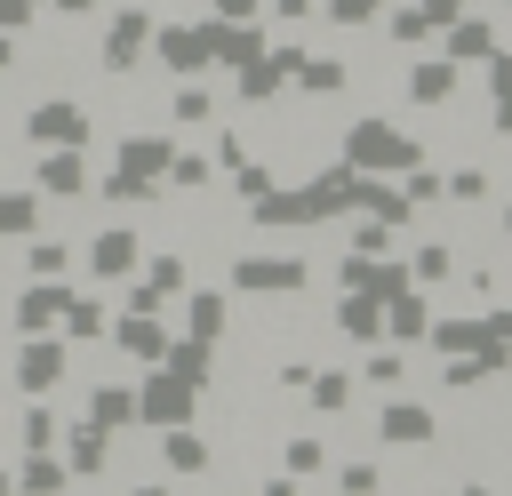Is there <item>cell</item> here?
I'll list each match as a JSON object with an SVG mask.
<instances>
[{
	"mask_svg": "<svg viewBox=\"0 0 512 496\" xmlns=\"http://www.w3.org/2000/svg\"><path fill=\"white\" fill-rule=\"evenodd\" d=\"M384 304H392V312H384V320H392L384 336H424V296H408V288H392Z\"/></svg>",
	"mask_w": 512,
	"mask_h": 496,
	"instance_id": "d6986e66",
	"label": "cell"
},
{
	"mask_svg": "<svg viewBox=\"0 0 512 496\" xmlns=\"http://www.w3.org/2000/svg\"><path fill=\"white\" fill-rule=\"evenodd\" d=\"M136 264H144L136 232H96V248H88V272H96V280H128Z\"/></svg>",
	"mask_w": 512,
	"mask_h": 496,
	"instance_id": "277c9868",
	"label": "cell"
},
{
	"mask_svg": "<svg viewBox=\"0 0 512 496\" xmlns=\"http://www.w3.org/2000/svg\"><path fill=\"white\" fill-rule=\"evenodd\" d=\"M40 192H56V200H80V192H88V168L72 160V144H48V160H40Z\"/></svg>",
	"mask_w": 512,
	"mask_h": 496,
	"instance_id": "ba28073f",
	"label": "cell"
},
{
	"mask_svg": "<svg viewBox=\"0 0 512 496\" xmlns=\"http://www.w3.org/2000/svg\"><path fill=\"white\" fill-rule=\"evenodd\" d=\"M448 264H456L448 248H416V272H408V280H416V288H432V280H448Z\"/></svg>",
	"mask_w": 512,
	"mask_h": 496,
	"instance_id": "83f0119b",
	"label": "cell"
},
{
	"mask_svg": "<svg viewBox=\"0 0 512 496\" xmlns=\"http://www.w3.org/2000/svg\"><path fill=\"white\" fill-rule=\"evenodd\" d=\"M232 288H304V264L296 256H240Z\"/></svg>",
	"mask_w": 512,
	"mask_h": 496,
	"instance_id": "5b68a950",
	"label": "cell"
},
{
	"mask_svg": "<svg viewBox=\"0 0 512 496\" xmlns=\"http://www.w3.org/2000/svg\"><path fill=\"white\" fill-rule=\"evenodd\" d=\"M56 312H64V280H40V288H32L24 304H16V328H32V336H40V328H48Z\"/></svg>",
	"mask_w": 512,
	"mask_h": 496,
	"instance_id": "4fadbf2b",
	"label": "cell"
},
{
	"mask_svg": "<svg viewBox=\"0 0 512 496\" xmlns=\"http://www.w3.org/2000/svg\"><path fill=\"white\" fill-rule=\"evenodd\" d=\"M328 472V448L320 440H288V480H320Z\"/></svg>",
	"mask_w": 512,
	"mask_h": 496,
	"instance_id": "603a6c76",
	"label": "cell"
},
{
	"mask_svg": "<svg viewBox=\"0 0 512 496\" xmlns=\"http://www.w3.org/2000/svg\"><path fill=\"white\" fill-rule=\"evenodd\" d=\"M56 376H64V344H56V336L24 344V360H16V384H24V392H48Z\"/></svg>",
	"mask_w": 512,
	"mask_h": 496,
	"instance_id": "9c48e42d",
	"label": "cell"
},
{
	"mask_svg": "<svg viewBox=\"0 0 512 496\" xmlns=\"http://www.w3.org/2000/svg\"><path fill=\"white\" fill-rule=\"evenodd\" d=\"M144 40H152V16H112V32H104V64L128 72V64L144 56Z\"/></svg>",
	"mask_w": 512,
	"mask_h": 496,
	"instance_id": "52a82bcc",
	"label": "cell"
},
{
	"mask_svg": "<svg viewBox=\"0 0 512 496\" xmlns=\"http://www.w3.org/2000/svg\"><path fill=\"white\" fill-rule=\"evenodd\" d=\"M184 320H192V336H200V344H216V336H224V296H192V312H184Z\"/></svg>",
	"mask_w": 512,
	"mask_h": 496,
	"instance_id": "7402d4cb",
	"label": "cell"
},
{
	"mask_svg": "<svg viewBox=\"0 0 512 496\" xmlns=\"http://www.w3.org/2000/svg\"><path fill=\"white\" fill-rule=\"evenodd\" d=\"M64 264H72V248H56V240L32 248V280H64Z\"/></svg>",
	"mask_w": 512,
	"mask_h": 496,
	"instance_id": "4316f807",
	"label": "cell"
},
{
	"mask_svg": "<svg viewBox=\"0 0 512 496\" xmlns=\"http://www.w3.org/2000/svg\"><path fill=\"white\" fill-rule=\"evenodd\" d=\"M400 376V352H368V384H392Z\"/></svg>",
	"mask_w": 512,
	"mask_h": 496,
	"instance_id": "d590c367",
	"label": "cell"
},
{
	"mask_svg": "<svg viewBox=\"0 0 512 496\" xmlns=\"http://www.w3.org/2000/svg\"><path fill=\"white\" fill-rule=\"evenodd\" d=\"M56 320H64V336H104V304L96 296H64Z\"/></svg>",
	"mask_w": 512,
	"mask_h": 496,
	"instance_id": "ac0fdd59",
	"label": "cell"
},
{
	"mask_svg": "<svg viewBox=\"0 0 512 496\" xmlns=\"http://www.w3.org/2000/svg\"><path fill=\"white\" fill-rule=\"evenodd\" d=\"M296 80H304L312 96H336V88H344V64H336V56H296Z\"/></svg>",
	"mask_w": 512,
	"mask_h": 496,
	"instance_id": "2e32d148",
	"label": "cell"
},
{
	"mask_svg": "<svg viewBox=\"0 0 512 496\" xmlns=\"http://www.w3.org/2000/svg\"><path fill=\"white\" fill-rule=\"evenodd\" d=\"M24 488H64V464L40 448V464H24Z\"/></svg>",
	"mask_w": 512,
	"mask_h": 496,
	"instance_id": "f546056e",
	"label": "cell"
},
{
	"mask_svg": "<svg viewBox=\"0 0 512 496\" xmlns=\"http://www.w3.org/2000/svg\"><path fill=\"white\" fill-rule=\"evenodd\" d=\"M168 472H208V440L184 432V424H168Z\"/></svg>",
	"mask_w": 512,
	"mask_h": 496,
	"instance_id": "9a60e30c",
	"label": "cell"
},
{
	"mask_svg": "<svg viewBox=\"0 0 512 496\" xmlns=\"http://www.w3.org/2000/svg\"><path fill=\"white\" fill-rule=\"evenodd\" d=\"M72 472H104V424H72Z\"/></svg>",
	"mask_w": 512,
	"mask_h": 496,
	"instance_id": "44dd1931",
	"label": "cell"
},
{
	"mask_svg": "<svg viewBox=\"0 0 512 496\" xmlns=\"http://www.w3.org/2000/svg\"><path fill=\"white\" fill-rule=\"evenodd\" d=\"M168 176H176L184 192H200V184H208V160H200V152H168Z\"/></svg>",
	"mask_w": 512,
	"mask_h": 496,
	"instance_id": "484cf974",
	"label": "cell"
},
{
	"mask_svg": "<svg viewBox=\"0 0 512 496\" xmlns=\"http://www.w3.org/2000/svg\"><path fill=\"white\" fill-rule=\"evenodd\" d=\"M344 168H416V136L408 128H392V120H360L352 136H344Z\"/></svg>",
	"mask_w": 512,
	"mask_h": 496,
	"instance_id": "6da1fadb",
	"label": "cell"
},
{
	"mask_svg": "<svg viewBox=\"0 0 512 496\" xmlns=\"http://www.w3.org/2000/svg\"><path fill=\"white\" fill-rule=\"evenodd\" d=\"M208 56H216V40H208V32H184V24H176V32H160V64H168V72H200Z\"/></svg>",
	"mask_w": 512,
	"mask_h": 496,
	"instance_id": "8fae6325",
	"label": "cell"
},
{
	"mask_svg": "<svg viewBox=\"0 0 512 496\" xmlns=\"http://www.w3.org/2000/svg\"><path fill=\"white\" fill-rule=\"evenodd\" d=\"M112 336H120V352H136V360H152V368H160V352H168V328H160L152 312H120Z\"/></svg>",
	"mask_w": 512,
	"mask_h": 496,
	"instance_id": "8992f818",
	"label": "cell"
},
{
	"mask_svg": "<svg viewBox=\"0 0 512 496\" xmlns=\"http://www.w3.org/2000/svg\"><path fill=\"white\" fill-rule=\"evenodd\" d=\"M24 128H32V144H72V152L88 144V112L80 104H32Z\"/></svg>",
	"mask_w": 512,
	"mask_h": 496,
	"instance_id": "3957f363",
	"label": "cell"
},
{
	"mask_svg": "<svg viewBox=\"0 0 512 496\" xmlns=\"http://www.w3.org/2000/svg\"><path fill=\"white\" fill-rule=\"evenodd\" d=\"M408 96H416V104H440V96H456V64H416Z\"/></svg>",
	"mask_w": 512,
	"mask_h": 496,
	"instance_id": "e0dca14e",
	"label": "cell"
},
{
	"mask_svg": "<svg viewBox=\"0 0 512 496\" xmlns=\"http://www.w3.org/2000/svg\"><path fill=\"white\" fill-rule=\"evenodd\" d=\"M32 216H40V200H32V192H0V232H24Z\"/></svg>",
	"mask_w": 512,
	"mask_h": 496,
	"instance_id": "cb8c5ba5",
	"label": "cell"
},
{
	"mask_svg": "<svg viewBox=\"0 0 512 496\" xmlns=\"http://www.w3.org/2000/svg\"><path fill=\"white\" fill-rule=\"evenodd\" d=\"M48 440H56V416H48V408H32V416H24V448H32V456H40V448H48Z\"/></svg>",
	"mask_w": 512,
	"mask_h": 496,
	"instance_id": "f1b7e54d",
	"label": "cell"
},
{
	"mask_svg": "<svg viewBox=\"0 0 512 496\" xmlns=\"http://www.w3.org/2000/svg\"><path fill=\"white\" fill-rule=\"evenodd\" d=\"M328 16H336V24H368V16H376V0H328Z\"/></svg>",
	"mask_w": 512,
	"mask_h": 496,
	"instance_id": "e575fe53",
	"label": "cell"
},
{
	"mask_svg": "<svg viewBox=\"0 0 512 496\" xmlns=\"http://www.w3.org/2000/svg\"><path fill=\"white\" fill-rule=\"evenodd\" d=\"M376 432H384V440H400V448H416V440H432V408H416V400H392V408L376 416Z\"/></svg>",
	"mask_w": 512,
	"mask_h": 496,
	"instance_id": "7c38bea8",
	"label": "cell"
},
{
	"mask_svg": "<svg viewBox=\"0 0 512 496\" xmlns=\"http://www.w3.org/2000/svg\"><path fill=\"white\" fill-rule=\"evenodd\" d=\"M304 400H312L320 416H336V408L352 400V376H304Z\"/></svg>",
	"mask_w": 512,
	"mask_h": 496,
	"instance_id": "ffe728a7",
	"label": "cell"
},
{
	"mask_svg": "<svg viewBox=\"0 0 512 496\" xmlns=\"http://www.w3.org/2000/svg\"><path fill=\"white\" fill-rule=\"evenodd\" d=\"M488 88H496V104H512V56H496V48H488Z\"/></svg>",
	"mask_w": 512,
	"mask_h": 496,
	"instance_id": "4dcf8cb0",
	"label": "cell"
},
{
	"mask_svg": "<svg viewBox=\"0 0 512 496\" xmlns=\"http://www.w3.org/2000/svg\"><path fill=\"white\" fill-rule=\"evenodd\" d=\"M168 112H176V120H208V88H200V80H184V88L168 96Z\"/></svg>",
	"mask_w": 512,
	"mask_h": 496,
	"instance_id": "d4e9b609",
	"label": "cell"
},
{
	"mask_svg": "<svg viewBox=\"0 0 512 496\" xmlns=\"http://www.w3.org/2000/svg\"><path fill=\"white\" fill-rule=\"evenodd\" d=\"M88 424H136V392H120V384H96V400H88Z\"/></svg>",
	"mask_w": 512,
	"mask_h": 496,
	"instance_id": "5bb4252c",
	"label": "cell"
},
{
	"mask_svg": "<svg viewBox=\"0 0 512 496\" xmlns=\"http://www.w3.org/2000/svg\"><path fill=\"white\" fill-rule=\"evenodd\" d=\"M440 32H448V64H472V56H488V48H496V32H488L480 16H464V8H456Z\"/></svg>",
	"mask_w": 512,
	"mask_h": 496,
	"instance_id": "30bf717a",
	"label": "cell"
},
{
	"mask_svg": "<svg viewBox=\"0 0 512 496\" xmlns=\"http://www.w3.org/2000/svg\"><path fill=\"white\" fill-rule=\"evenodd\" d=\"M392 32H400V40H424V32H432V16H424V8H400V16H392Z\"/></svg>",
	"mask_w": 512,
	"mask_h": 496,
	"instance_id": "d6a6232c",
	"label": "cell"
},
{
	"mask_svg": "<svg viewBox=\"0 0 512 496\" xmlns=\"http://www.w3.org/2000/svg\"><path fill=\"white\" fill-rule=\"evenodd\" d=\"M192 408H200V384H192V376H176V368H160V376L136 392V416H144V424H160V432H168V424H192Z\"/></svg>",
	"mask_w": 512,
	"mask_h": 496,
	"instance_id": "7a4b0ae2",
	"label": "cell"
},
{
	"mask_svg": "<svg viewBox=\"0 0 512 496\" xmlns=\"http://www.w3.org/2000/svg\"><path fill=\"white\" fill-rule=\"evenodd\" d=\"M448 192H456V200H480V192H488V176H480V168H456V176H448Z\"/></svg>",
	"mask_w": 512,
	"mask_h": 496,
	"instance_id": "836d02e7",
	"label": "cell"
},
{
	"mask_svg": "<svg viewBox=\"0 0 512 496\" xmlns=\"http://www.w3.org/2000/svg\"><path fill=\"white\" fill-rule=\"evenodd\" d=\"M48 8H64V16H80V8H88V0H48Z\"/></svg>",
	"mask_w": 512,
	"mask_h": 496,
	"instance_id": "74e56055",
	"label": "cell"
},
{
	"mask_svg": "<svg viewBox=\"0 0 512 496\" xmlns=\"http://www.w3.org/2000/svg\"><path fill=\"white\" fill-rule=\"evenodd\" d=\"M40 16V0H0V32H24Z\"/></svg>",
	"mask_w": 512,
	"mask_h": 496,
	"instance_id": "1f68e13d",
	"label": "cell"
},
{
	"mask_svg": "<svg viewBox=\"0 0 512 496\" xmlns=\"http://www.w3.org/2000/svg\"><path fill=\"white\" fill-rule=\"evenodd\" d=\"M272 16H288V24H296V16H312V0H272Z\"/></svg>",
	"mask_w": 512,
	"mask_h": 496,
	"instance_id": "8d00e7d4",
	"label": "cell"
}]
</instances>
